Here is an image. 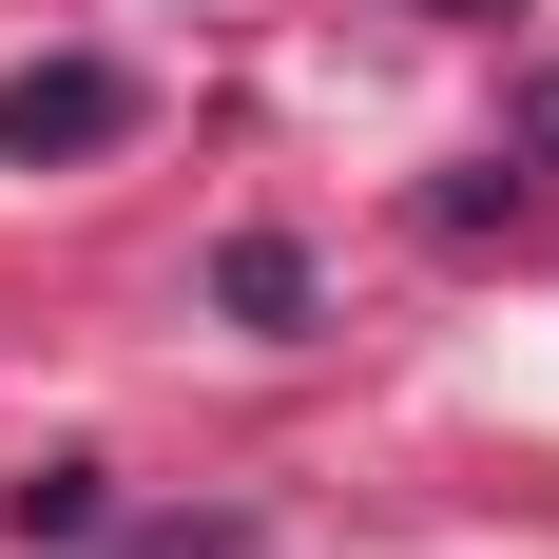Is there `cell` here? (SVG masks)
<instances>
[{"label": "cell", "mask_w": 559, "mask_h": 559, "mask_svg": "<svg viewBox=\"0 0 559 559\" xmlns=\"http://www.w3.org/2000/svg\"><path fill=\"white\" fill-rule=\"evenodd\" d=\"M213 289H231V309H251V329H289V309H309V271H289L271 231H251V251H231V271H213Z\"/></svg>", "instance_id": "obj_2"}, {"label": "cell", "mask_w": 559, "mask_h": 559, "mask_svg": "<svg viewBox=\"0 0 559 559\" xmlns=\"http://www.w3.org/2000/svg\"><path fill=\"white\" fill-rule=\"evenodd\" d=\"M135 58H20V78H0V155L20 174H78V155H116V135H135Z\"/></svg>", "instance_id": "obj_1"}, {"label": "cell", "mask_w": 559, "mask_h": 559, "mask_svg": "<svg viewBox=\"0 0 559 559\" xmlns=\"http://www.w3.org/2000/svg\"><path fill=\"white\" fill-rule=\"evenodd\" d=\"M521 155H559V78H540V97H521Z\"/></svg>", "instance_id": "obj_3"}]
</instances>
